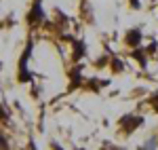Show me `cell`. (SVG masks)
Wrapping results in <instances>:
<instances>
[{
  "label": "cell",
  "mask_w": 158,
  "mask_h": 150,
  "mask_svg": "<svg viewBox=\"0 0 158 150\" xmlns=\"http://www.w3.org/2000/svg\"><path fill=\"white\" fill-rule=\"evenodd\" d=\"M156 148V139H150L146 146H141V150H154Z\"/></svg>",
  "instance_id": "cell-2"
},
{
  "label": "cell",
  "mask_w": 158,
  "mask_h": 150,
  "mask_svg": "<svg viewBox=\"0 0 158 150\" xmlns=\"http://www.w3.org/2000/svg\"><path fill=\"white\" fill-rule=\"evenodd\" d=\"M139 40H141V36H139V30H131L129 34H127V42L129 45H139Z\"/></svg>",
  "instance_id": "cell-1"
}]
</instances>
